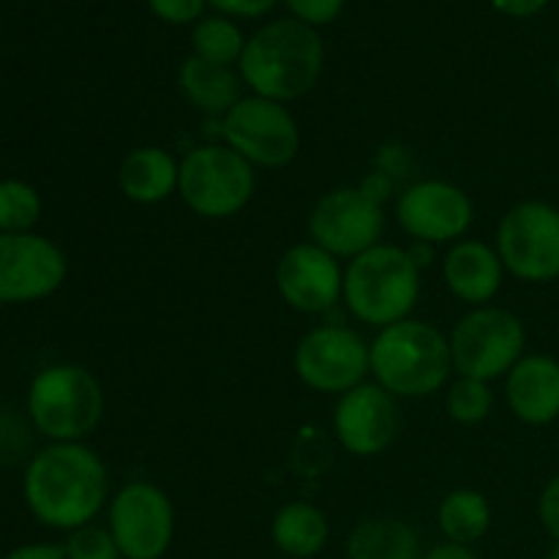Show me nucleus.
Listing matches in <instances>:
<instances>
[{
	"mask_svg": "<svg viewBox=\"0 0 559 559\" xmlns=\"http://www.w3.org/2000/svg\"><path fill=\"white\" fill-rule=\"evenodd\" d=\"M282 298L304 314L328 311L344 293V273L336 257L317 243L293 246L276 267Z\"/></svg>",
	"mask_w": 559,
	"mask_h": 559,
	"instance_id": "nucleus-15",
	"label": "nucleus"
},
{
	"mask_svg": "<svg viewBox=\"0 0 559 559\" xmlns=\"http://www.w3.org/2000/svg\"><path fill=\"white\" fill-rule=\"evenodd\" d=\"M385 216L369 189H336L322 197L309 216V233L333 257H358L377 246Z\"/></svg>",
	"mask_w": 559,
	"mask_h": 559,
	"instance_id": "nucleus-12",
	"label": "nucleus"
},
{
	"mask_svg": "<svg viewBox=\"0 0 559 559\" xmlns=\"http://www.w3.org/2000/svg\"><path fill=\"white\" fill-rule=\"evenodd\" d=\"M180 164L164 147H136L123 158L118 173L120 191L140 205L162 202L178 189Z\"/></svg>",
	"mask_w": 559,
	"mask_h": 559,
	"instance_id": "nucleus-19",
	"label": "nucleus"
},
{
	"mask_svg": "<svg viewBox=\"0 0 559 559\" xmlns=\"http://www.w3.org/2000/svg\"><path fill=\"white\" fill-rule=\"evenodd\" d=\"M524 328L506 309H475L451 336V358L462 377L489 382L522 360Z\"/></svg>",
	"mask_w": 559,
	"mask_h": 559,
	"instance_id": "nucleus-7",
	"label": "nucleus"
},
{
	"mask_svg": "<svg viewBox=\"0 0 559 559\" xmlns=\"http://www.w3.org/2000/svg\"><path fill=\"white\" fill-rule=\"evenodd\" d=\"M448 413L459 424H480L491 413V391L486 382L462 377L448 391Z\"/></svg>",
	"mask_w": 559,
	"mask_h": 559,
	"instance_id": "nucleus-26",
	"label": "nucleus"
},
{
	"mask_svg": "<svg viewBox=\"0 0 559 559\" xmlns=\"http://www.w3.org/2000/svg\"><path fill=\"white\" fill-rule=\"evenodd\" d=\"M549 559H559V544L555 546V551H551V555H549Z\"/></svg>",
	"mask_w": 559,
	"mask_h": 559,
	"instance_id": "nucleus-35",
	"label": "nucleus"
},
{
	"mask_svg": "<svg viewBox=\"0 0 559 559\" xmlns=\"http://www.w3.org/2000/svg\"><path fill=\"white\" fill-rule=\"evenodd\" d=\"M27 409L44 437L76 442L91 435L102 420L104 393L96 377L82 366H52L33 380Z\"/></svg>",
	"mask_w": 559,
	"mask_h": 559,
	"instance_id": "nucleus-5",
	"label": "nucleus"
},
{
	"mask_svg": "<svg viewBox=\"0 0 559 559\" xmlns=\"http://www.w3.org/2000/svg\"><path fill=\"white\" fill-rule=\"evenodd\" d=\"M180 87L197 109L207 115H227L240 102V80L229 66L211 63L191 55L180 69Z\"/></svg>",
	"mask_w": 559,
	"mask_h": 559,
	"instance_id": "nucleus-20",
	"label": "nucleus"
},
{
	"mask_svg": "<svg viewBox=\"0 0 559 559\" xmlns=\"http://www.w3.org/2000/svg\"><path fill=\"white\" fill-rule=\"evenodd\" d=\"M109 533L123 559H162L175 535L173 502L151 484H129L109 506Z\"/></svg>",
	"mask_w": 559,
	"mask_h": 559,
	"instance_id": "nucleus-11",
	"label": "nucleus"
},
{
	"mask_svg": "<svg viewBox=\"0 0 559 559\" xmlns=\"http://www.w3.org/2000/svg\"><path fill=\"white\" fill-rule=\"evenodd\" d=\"M224 140L249 164L260 167H284L298 156L300 131L295 118L282 102L251 96L240 98L224 115Z\"/></svg>",
	"mask_w": 559,
	"mask_h": 559,
	"instance_id": "nucleus-8",
	"label": "nucleus"
},
{
	"mask_svg": "<svg viewBox=\"0 0 559 559\" xmlns=\"http://www.w3.org/2000/svg\"><path fill=\"white\" fill-rule=\"evenodd\" d=\"M273 544L284 555L295 559H309L320 555L328 540V519L320 508L309 502H289L273 516Z\"/></svg>",
	"mask_w": 559,
	"mask_h": 559,
	"instance_id": "nucleus-22",
	"label": "nucleus"
},
{
	"mask_svg": "<svg viewBox=\"0 0 559 559\" xmlns=\"http://www.w3.org/2000/svg\"><path fill=\"white\" fill-rule=\"evenodd\" d=\"M41 216V197L22 180L0 183V233H27Z\"/></svg>",
	"mask_w": 559,
	"mask_h": 559,
	"instance_id": "nucleus-25",
	"label": "nucleus"
},
{
	"mask_svg": "<svg viewBox=\"0 0 559 559\" xmlns=\"http://www.w3.org/2000/svg\"><path fill=\"white\" fill-rule=\"evenodd\" d=\"M508 404L524 424H551L559 418V364L546 355H530L511 369Z\"/></svg>",
	"mask_w": 559,
	"mask_h": 559,
	"instance_id": "nucleus-17",
	"label": "nucleus"
},
{
	"mask_svg": "<svg viewBox=\"0 0 559 559\" xmlns=\"http://www.w3.org/2000/svg\"><path fill=\"white\" fill-rule=\"evenodd\" d=\"M424 559H478L469 546H462V544H442V546H435V549L429 551Z\"/></svg>",
	"mask_w": 559,
	"mask_h": 559,
	"instance_id": "nucleus-34",
	"label": "nucleus"
},
{
	"mask_svg": "<svg viewBox=\"0 0 559 559\" xmlns=\"http://www.w3.org/2000/svg\"><path fill=\"white\" fill-rule=\"evenodd\" d=\"M322 41L300 20H278L246 41L240 76L262 98L293 102L309 93L322 71Z\"/></svg>",
	"mask_w": 559,
	"mask_h": 559,
	"instance_id": "nucleus-2",
	"label": "nucleus"
},
{
	"mask_svg": "<svg viewBox=\"0 0 559 559\" xmlns=\"http://www.w3.org/2000/svg\"><path fill=\"white\" fill-rule=\"evenodd\" d=\"M254 183V167L229 145H202L180 164V197L197 216H235L251 200Z\"/></svg>",
	"mask_w": 559,
	"mask_h": 559,
	"instance_id": "nucleus-6",
	"label": "nucleus"
},
{
	"mask_svg": "<svg viewBox=\"0 0 559 559\" xmlns=\"http://www.w3.org/2000/svg\"><path fill=\"white\" fill-rule=\"evenodd\" d=\"M437 519H440V530L445 533V538L451 540V544L469 546L478 538H484V533L489 530L491 522V511L484 495L469 489H459L451 491V495L442 500Z\"/></svg>",
	"mask_w": 559,
	"mask_h": 559,
	"instance_id": "nucleus-23",
	"label": "nucleus"
},
{
	"mask_svg": "<svg viewBox=\"0 0 559 559\" xmlns=\"http://www.w3.org/2000/svg\"><path fill=\"white\" fill-rule=\"evenodd\" d=\"M147 3L158 20L173 22V25H186L205 9V0H147Z\"/></svg>",
	"mask_w": 559,
	"mask_h": 559,
	"instance_id": "nucleus-29",
	"label": "nucleus"
},
{
	"mask_svg": "<svg viewBox=\"0 0 559 559\" xmlns=\"http://www.w3.org/2000/svg\"><path fill=\"white\" fill-rule=\"evenodd\" d=\"M63 551L66 559H123L112 533L104 527H91V524L74 530L71 538L66 540Z\"/></svg>",
	"mask_w": 559,
	"mask_h": 559,
	"instance_id": "nucleus-27",
	"label": "nucleus"
},
{
	"mask_svg": "<svg viewBox=\"0 0 559 559\" xmlns=\"http://www.w3.org/2000/svg\"><path fill=\"white\" fill-rule=\"evenodd\" d=\"M293 14L306 25H328L344 9V0H287Z\"/></svg>",
	"mask_w": 559,
	"mask_h": 559,
	"instance_id": "nucleus-28",
	"label": "nucleus"
},
{
	"mask_svg": "<svg viewBox=\"0 0 559 559\" xmlns=\"http://www.w3.org/2000/svg\"><path fill=\"white\" fill-rule=\"evenodd\" d=\"M66 278V257L52 240L31 233H0V304L52 295Z\"/></svg>",
	"mask_w": 559,
	"mask_h": 559,
	"instance_id": "nucleus-13",
	"label": "nucleus"
},
{
	"mask_svg": "<svg viewBox=\"0 0 559 559\" xmlns=\"http://www.w3.org/2000/svg\"><path fill=\"white\" fill-rule=\"evenodd\" d=\"M371 374L391 396H429L445 385L453 369L451 342L418 320L382 328L371 344Z\"/></svg>",
	"mask_w": 559,
	"mask_h": 559,
	"instance_id": "nucleus-3",
	"label": "nucleus"
},
{
	"mask_svg": "<svg viewBox=\"0 0 559 559\" xmlns=\"http://www.w3.org/2000/svg\"><path fill=\"white\" fill-rule=\"evenodd\" d=\"M445 282L456 298L467 304H486L502 284V260L495 249L478 240L456 243L445 257Z\"/></svg>",
	"mask_w": 559,
	"mask_h": 559,
	"instance_id": "nucleus-18",
	"label": "nucleus"
},
{
	"mask_svg": "<svg viewBox=\"0 0 559 559\" xmlns=\"http://www.w3.org/2000/svg\"><path fill=\"white\" fill-rule=\"evenodd\" d=\"M420 293V271L409 251L399 246H371L355 257L344 273L347 309L369 325H396L407 320Z\"/></svg>",
	"mask_w": 559,
	"mask_h": 559,
	"instance_id": "nucleus-4",
	"label": "nucleus"
},
{
	"mask_svg": "<svg viewBox=\"0 0 559 559\" xmlns=\"http://www.w3.org/2000/svg\"><path fill=\"white\" fill-rule=\"evenodd\" d=\"M107 489V467L80 442L44 448L25 473L27 508L55 530H80L93 522L104 508Z\"/></svg>",
	"mask_w": 559,
	"mask_h": 559,
	"instance_id": "nucleus-1",
	"label": "nucleus"
},
{
	"mask_svg": "<svg viewBox=\"0 0 559 559\" xmlns=\"http://www.w3.org/2000/svg\"><path fill=\"white\" fill-rule=\"evenodd\" d=\"M5 559H66V551L63 546L33 544V546H22V549L11 551Z\"/></svg>",
	"mask_w": 559,
	"mask_h": 559,
	"instance_id": "nucleus-33",
	"label": "nucleus"
},
{
	"mask_svg": "<svg viewBox=\"0 0 559 559\" xmlns=\"http://www.w3.org/2000/svg\"><path fill=\"white\" fill-rule=\"evenodd\" d=\"M404 233L424 243H445L467 233L473 224V202L462 189L442 180H424L402 194L396 205Z\"/></svg>",
	"mask_w": 559,
	"mask_h": 559,
	"instance_id": "nucleus-14",
	"label": "nucleus"
},
{
	"mask_svg": "<svg viewBox=\"0 0 559 559\" xmlns=\"http://www.w3.org/2000/svg\"><path fill=\"white\" fill-rule=\"evenodd\" d=\"M371 347L349 328H314L295 349V371L322 393H347L364 385L371 369Z\"/></svg>",
	"mask_w": 559,
	"mask_h": 559,
	"instance_id": "nucleus-10",
	"label": "nucleus"
},
{
	"mask_svg": "<svg viewBox=\"0 0 559 559\" xmlns=\"http://www.w3.org/2000/svg\"><path fill=\"white\" fill-rule=\"evenodd\" d=\"M540 522L559 540V475L544 489L540 497Z\"/></svg>",
	"mask_w": 559,
	"mask_h": 559,
	"instance_id": "nucleus-30",
	"label": "nucleus"
},
{
	"mask_svg": "<svg viewBox=\"0 0 559 559\" xmlns=\"http://www.w3.org/2000/svg\"><path fill=\"white\" fill-rule=\"evenodd\" d=\"M338 442L355 456H377L396 437V402L382 385H358L336 407Z\"/></svg>",
	"mask_w": 559,
	"mask_h": 559,
	"instance_id": "nucleus-16",
	"label": "nucleus"
},
{
	"mask_svg": "<svg viewBox=\"0 0 559 559\" xmlns=\"http://www.w3.org/2000/svg\"><path fill=\"white\" fill-rule=\"evenodd\" d=\"M557 87H559V63H557Z\"/></svg>",
	"mask_w": 559,
	"mask_h": 559,
	"instance_id": "nucleus-36",
	"label": "nucleus"
},
{
	"mask_svg": "<svg viewBox=\"0 0 559 559\" xmlns=\"http://www.w3.org/2000/svg\"><path fill=\"white\" fill-rule=\"evenodd\" d=\"M216 9H222L224 14L235 16H260L276 5V0H211Z\"/></svg>",
	"mask_w": 559,
	"mask_h": 559,
	"instance_id": "nucleus-31",
	"label": "nucleus"
},
{
	"mask_svg": "<svg viewBox=\"0 0 559 559\" xmlns=\"http://www.w3.org/2000/svg\"><path fill=\"white\" fill-rule=\"evenodd\" d=\"M347 559H420L418 535L402 519H366L349 535Z\"/></svg>",
	"mask_w": 559,
	"mask_h": 559,
	"instance_id": "nucleus-21",
	"label": "nucleus"
},
{
	"mask_svg": "<svg viewBox=\"0 0 559 559\" xmlns=\"http://www.w3.org/2000/svg\"><path fill=\"white\" fill-rule=\"evenodd\" d=\"M495 9H500L502 14H511V16H533L544 9L549 0H491Z\"/></svg>",
	"mask_w": 559,
	"mask_h": 559,
	"instance_id": "nucleus-32",
	"label": "nucleus"
},
{
	"mask_svg": "<svg viewBox=\"0 0 559 559\" xmlns=\"http://www.w3.org/2000/svg\"><path fill=\"white\" fill-rule=\"evenodd\" d=\"M500 260L524 282H549L559 276V211L546 202L511 207L497 229Z\"/></svg>",
	"mask_w": 559,
	"mask_h": 559,
	"instance_id": "nucleus-9",
	"label": "nucleus"
},
{
	"mask_svg": "<svg viewBox=\"0 0 559 559\" xmlns=\"http://www.w3.org/2000/svg\"><path fill=\"white\" fill-rule=\"evenodd\" d=\"M191 44H194L197 58L211 60V63L218 66L235 63V60H240V55L246 49L243 33L233 22L224 20V16H207V20H202L194 27Z\"/></svg>",
	"mask_w": 559,
	"mask_h": 559,
	"instance_id": "nucleus-24",
	"label": "nucleus"
}]
</instances>
